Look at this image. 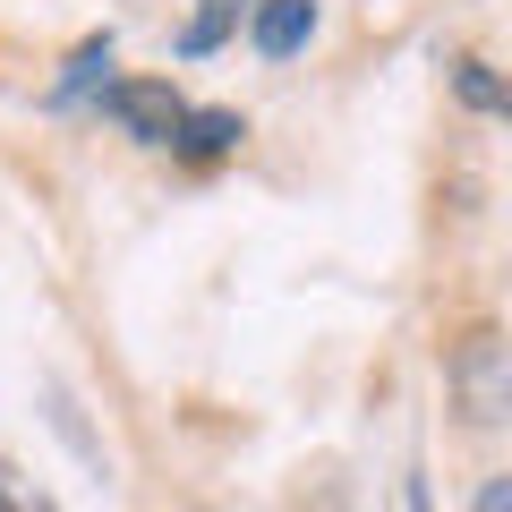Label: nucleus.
Returning a JSON list of instances; mask_svg holds the SVG:
<instances>
[{"instance_id":"obj_1","label":"nucleus","mask_w":512,"mask_h":512,"mask_svg":"<svg viewBox=\"0 0 512 512\" xmlns=\"http://www.w3.org/2000/svg\"><path fill=\"white\" fill-rule=\"evenodd\" d=\"M453 402H461V419L470 427H504L512 419V342L495 325H470L453 342Z\"/></svg>"},{"instance_id":"obj_2","label":"nucleus","mask_w":512,"mask_h":512,"mask_svg":"<svg viewBox=\"0 0 512 512\" xmlns=\"http://www.w3.org/2000/svg\"><path fill=\"white\" fill-rule=\"evenodd\" d=\"M103 111L137 137V146H171V128H180V94L163 86V77H103Z\"/></svg>"},{"instance_id":"obj_3","label":"nucleus","mask_w":512,"mask_h":512,"mask_svg":"<svg viewBox=\"0 0 512 512\" xmlns=\"http://www.w3.org/2000/svg\"><path fill=\"white\" fill-rule=\"evenodd\" d=\"M239 137H248V128H239V111H180V128H171V154H180V163H222V154H239Z\"/></svg>"},{"instance_id":"obj_4","label":"nucleus","mask_w":512,"mask_h":512,"mask_svg":"<svg viewBox=\"0 0 512 512\" xmlns=\"http://www.w3.org/2000/svg\"><path fill=\"white\" fill-rule=\"evenodd\" d=\"M248 35H256V52H265V60H291L299 43L316 35V0H256V26H248Z\"/></svg>"},{"instance_id":"obj_5","label":"nucleus","mask_w":512,"mask_h":512,"mask_svg":"<svg viewBox=\"0 0 512 512\" xmlns=\"http://www.w3.org/2000/svg\"><path fill=\"white\" fill-rule=\"evenodd\" d=\"M231 26H239V0H205L197 18H188V35H180V52H188V60H205V52H222V43H231Z\"/></svg>"},{"instance_id":"obj_6","label":"nucleus","mask_w":512,"mask_h":512,"mask_svg":"<svg viewBox=\"0 0 512 512\" xmlns=\"http://www.w3.org/2000/svg\"><path fill=\"white\" fill-rule=\"evenodd\" d=\"M103 69H111V35L77 43V60H69V69H60V86H52V111H69V103H77V94H86V86H94V77H103Z\"/></svg>"},{"instance_id":"obj_7","label":"nucleus","mask_w":512,"mask_h":512,"mask_svg":"<svg viewBox=\"0 0 512 512\" xmlns=\"http://www.w3.org/2000/svg\"><path fill=\"white\" fill-rule=\"evenodd\" d=\"M453 86H461V103H470V111H504V86H495V69H487V60H461V77H453Z\"/></svg>"}]
</instances>
